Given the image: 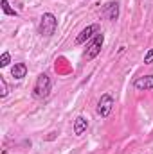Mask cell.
I'll return each mask as SVG.
<instances>
[{"instance_id": "cell-1", "label": "cell", "mask_w": 153, "mask_h": 154, "mask_svg": "<svg viewBox=\"0 0 153 154\" xmlns=\"http://www.w3.org/2000/svg\"><path fill=\"white\" fill-rule=\"evenodd\" d=\"M50 86H52L50 77L47 75V74H40L38 79H36V82H34V88H33V97L38 99V100L47 99L49 93H50Z\"/></svg>"}, {"instance_id": "cell-2", "label": "cell", "mask_w": 153, "mask_h": 154, "mask_svg": "<svg viewBox=\"0 0 153 154\" xmlns=\"http://www.w3.org/2000/svg\"><path fill=\"white\" fill-rule=\"evenodd\" d=\"M56 29H58V18L52 13H43L40 20V34L45 38H50L54 36Z\"/></svg>"}, {"instance_id": "cell-3", "label": "cell", "mask_w": 153, "mask_h": 154, "mask_svg": "<svg viewBox=\"0 0 153 154\" xmlns=\"http://www.w3.org/2000/svg\"><path fill=\"white\" fill-rule=\"evenodd\" d=\"M103 43H105V36H103V32H97V34L94 36V39L88 43V47H86L83 57H85L86 61H92L94 57H97L99 52H101V48H103Z\"/></svg>"}, {"instance_id": "cell-4", "label": "cell", "mask_w": 153, "mask_h": 154, "mask_svg": "<svg viewBox=\"0 0 153 154\" xmlns=\"http://www.w3.org/2000/svg\"><path fill=\"white\" fill-rule=\"evenodd\" d=\"M115 102H114V97L110 95V93H103L101 95V99L97 100V115L101 116V118H106V116L112 113V109H114Z\"/></svg>"}, {"instance_id": "cell-5", "label": "cell", "mask_w": 153, "mask_h": 154, "mask_svg": "<svg viewBox=\"0 0 153 154\" xmlns=\"http://www.w3.org/2000/svg\"><path fill=\"white\" fill-rule=\"evenodd\" d=\"M97 32H101L97 23L86 25V27H85V29H83V31H81V32H79V34L76 36V41H74V43H76V45H83L86 39H90L92 36H94V34H97Z\"/></svg>"}, {"instance_id": "cell-6", "label": "cell", "mask_w": 153, "mask_h": 154, "mask_svg": "<svg viewBox=\"0 0 153 154\" xmlns=\"http://www.w3.org/2000/svg\"><path fill=\"white\" fill-rule=\"evenodd\" d=\"M103 14L110 22H117V18H119V2H106L103 5Z\"/></svg>"}, {"instance_id": "cell-7", "label": "cell", "mask_w": 153, "mask_h": 154, "mask_svg": "<svg viewBox=\"0 0 153 154\" xmlns=\"http://www.w3.org/2000/svg\"><path fill=\"white\" fill-rule=\"evenodd\" d=\"M135 90H141V91H146V90H153V75H141L135 79L133 82Z\"/></svg>"}, {"instance_id": "cell-8", "label": "cell", "mask_w": 153, "mask_h": 154, "mask_svg": "<svg viewBox=\"0 0 153 154\" xmlns=\"http://www.w3.org/2000/svg\"><path fill=\"white\" fill-rule=\"evenodd\" d=\"M11 75L15 77L16 81L24 79V77L27 75V65L25 63H15L13 68H11Z\"/></svg>"}, {"instance_id": "cell-9", "label": "cell", "mask_w": 153, "mask_h": 154, "mask_svg": "<svg viewBox=\"0 0 153 154\" xmlns=\"http://www.w3.org/2000/svg\"><path fill=\"white\" fill-rule=\"evenodd\" d=\"M86 127H88V120L83 115H79L76 120H74V134H76V136H81V134L86 131Z\"/></svg>"}, {"instance_id": "cell-10", "label": "cell", "mask_w": 153, "mask_h": 154, "mask_svg": "<svg viewBox=\"0 0 153 154\" xmlns=\"http://www.w3.org/2000/svg\"><path fill=\"white\" fill-rule=\"evenodd\" d=\"M0 5H2L4 14H7V16H16V14H18V13H16V11L9 5V2H7V0H2V2H0Z\"/></svg>"}, {"instance_id": "cell-11", "label": "cell", "mask_w": 153, "mask_h": 154, "mask_svg": "<svg viewBox=\"0 0 153 154\" xmlns=\"http://www.w3.org/2000/svg\"><path fill=\"white\" fill-rule=\"evenodd\" d=\"M0 88H2V90H0V97H2V99H5V97H7V93H9V86H7L5 79H4L2 75H0Z\"/></svg>"}, {"instance_id": "cell-12", "label": "cell", "mask_w": 153, "mask_h": 154, "mask_svg": "<svg viewBox=\"0 0 153 154\" xmlns=\"http://www.w3.org/2000/svg\"><path fill=\"white\" fill-rule=\"evenodd\" d=\"M9 63H11V56H9V52H4L0 57V68H5Z\"/></svg>"}, {"instance_id": "cell-13", "label": "cell", "mask_w": 153, "mask_h": 154, "mask_svg": "<svg viewBox=\"0 0 153 154\" xmlns=\"http://www.w3.org/2000/svg\"><path fill=\"white\" fill-rule=\"evenodd\" d=\"M153 63V48H150L144 56V65H151Z\"/></svg>"}]
</instances>
